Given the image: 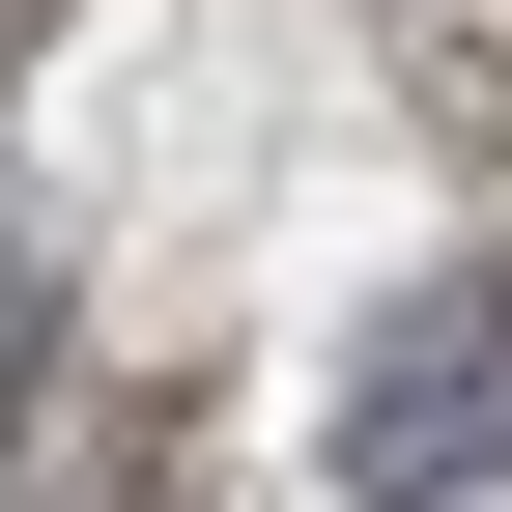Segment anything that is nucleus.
Wrapping results in <instances>:
<instances>
[{
  "instance_id": "obj_1",
  "label": "nucleus",
  "mask_w": 512,
  "mask_h": 512,
  "mask_svg": "<svg viewBox=\"0 0 512 512\" xmlns=\"http://www.w3.org/2000/svg\"><path fill=\"white\" fill-rule=\"evenodd\" d=\"M342 484H370V512L512 484V285H399V313L342 342Z\"/></svg>"
}]
</instances>
